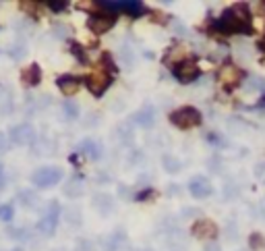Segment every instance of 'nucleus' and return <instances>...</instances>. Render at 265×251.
Instances as JSON below:
<instances>
[{
	"instance_id": "4468645a",
	"label": "nucleus",
	"mask_w": 265,
	"mask_h": 251,
	"mask_svg": "<svg viewBox=\"0 0 265 251\" xmlns=\"http://www.w3.org/2000/svg\"><path fill=\"white\" fill-rule=\"evenodd\" d=\"M56 86H58V90L62 92V94H75V92H79V88H81V77H77V75H60L58 79H56Z\"/></svg>"
},
{
	"instance_id": "7ed1b4c3",
	"label": "nucleus",
	"mask_w": 265,
	"mask_h": 251,
	"mask_svg": "<svg viewBox=\"0 0 265 251\" xmlns=\"http://www.w3.org/2000/svg\"><path fill=\"white\" fill-rule=\"evenodd\" d=\"M102 9L114 13H127L131 17H141L145 13V5L143 3H137V0H102L100 3Z\"/></svg>"
},
{
	"instance_id": "20e7f679",
	"label": "nucleus",
	"mask_w": 265,
	"mask_h": 251,
	"mask_svg": "<svg viewBox=\"0 0 265 251\" xmlns=\"http://www.w3.org/2000/svg\"><path fill=\"white\" fill-rule=\"evenodd\" d=\"M60 181H62V169H58V166H42V169H38L31 175V183L40 189L54 187Z\"/></svg>"
},
{
	"instance_id": "5701e85b",
	"label": "nucleus",
	"mask_w": 265,
	"mask_h": 251,
	"mask_svg": "<svg viewBox=\"0 0 265 251\" xmlns=\"http://www.w3.org/2000/svg\"><path fill=\"white\" fill-rule=\"evenodd\" d=\"M46 7H48V9H52L54 13H62V11L68 7V3H64V0H48Z\"/></svg>"
},
{
	"instance_id": "c756f323",
	"label": "nucleus",
	"mask_w": 265,
	"mask_h": 251,
	"mask_svg": "<svg viewBox=\"0 0 265 251\" xmlns=\"http://www.w3.org/2000/svg\"><path fill=\"white\" fill-rule=\"evenodd\" d=\"M263 104H265V98H263Z\"/></svg>"
},
{
	"instance_id": "bb28decb",
	"label": "nucleus",
	"mask_w": 265,
	"mask_h": 251,
	"mask_svg": "<svg viewBox=\"0 0 265 251\" xmlns=\"http://www.w3.org/2000/svg\"><path fill=\"white\" fill-rule=\"evenodd\" d=\"M0 187H5V166L0 164Z\"/></svg>"
},
{
	"instance_id": "6e6552de",
	"label": "nucleus",
	"mask_w": 265,
	"mask_h": 251,
	"mask_svg": "<svg viewBox=\"0 0 265 251\" xmlns=\"http://www.w3.org/2000/svg\"><path fill=\"white\" fill-rule=\"evenodd\" d=\"M58 214H60L58 202H52V208L46 212V216H44V218L38 222V230L42 232V235H46V237L54 235L56 224H58Z\"/></svg>"
},
{
	"instance_id": "423d86ee",
	"label": "nucleus",
	"mask_w": 265,
	"mask_h": 251,
	"mask_svg": "<svg viewBox=\"0 0 265 251\" xmlns=\"http://www.w3.org/2000/svg\"><path fill=\"white\" fill-rule=\"evenodd\" d=\"M83 81H85V88L90 90L94 96H104V92L112 86L114 77H112V75H108L106 71H100V73H92V75H87Z\"/></svg>"
},
{
	"instance_id": "aec40b11",
	"label": "nucleus",
	"mask_w": 265,
	"mask_h": 251,
	"mask_svg": "<svg viewBox=\"0 0 265 251\" xmlns=\"http://www.w3.org/2000/svg\"><path fill=\"white\" fill-rule=\"evenodd\" d=\"M162 164H164V169H166V171H170V173H176V171L181 169V162L176 160L174 156H164Z\"/></svg>"
},
{
	"instance_id": "a878e982",
	"label": "nucleus",
	"mask_w": 265,
	"mask_h": 251,
	"mask_svg": "<svg viewBox=\"0 0 265 251\" xmlns=\"http://www.w3.org/2000/svg\"><path fill=\"white\" fill-rule=\"evenodd\" d=\"M263 245V237L261 235H251V247L253 249H259Z\"/></svg>"
},
{
	"instance_id": "dca6fc26",
	"label": "nucleus",
	"mask_w": 265,
	"mask_h": 251,
	"mask_svg": "<svg viewBox=\"0 0 265 251\" xmlns=\"http://www.w3.org/2000/svg\"><path fill=\"white\" fill-rule=\"evenodd\" d=\"M68 50H70V54H75V56H77V60H79V62H83V64H87V62H90V56H87V52H85V50L81 48V44H77V42H70Z\"/></svg>"
},
{
	"instance_id": "2eb2a0df",
	"label": "nucleus",
	"mask_w": 265,
	"mask_h": 251,
	"mask_svg": "<svg viewBox=\"0 0 265 251\" xmlns=\"http://www.w3.org/2000/svg\"><path fill=\"white\" fill-rule=\"evenodd\" d=\"M153 119H155L153 108H143L141 112L135 114V123L141 125V127H151L153 125Z\"/></svg>"
},
{
	"instance_id": "c85d7f7f",
	"label": "nucleus",
	"mask_w": 265,
	"mask_h": 251,
	"mask_svg": "<svg viewBox=\"0 0 265 251\" xmlns=\"http://www.w3.org/2000/svg\"><path fill=\"white\" fill-rule=\"evenodd\" d=\"M13 251H23V249H13Z\"/></svg>"
},
{
	"instance_id": "cd10ccee",
	"label": "nucleus",
	"mask_w": 265,
	"mask_h": 251,
	"mask_svg": "<svg viewBox=\"0 0 265 251\" xmlns=\"http://www.w3.org/2000/svg\"><path fill=\"white\" fill-rule=\"evenodd\" d=\"M205 251H220V247H218V245H209Z\"/></svg>"
},
{
	"instance_id": "393cba45",
	"label": "nucleus",
	"mask_w": 265,
	"mask_h": 251,
	"mask_svg": "<svg viewBox=\"0 0 265 251\" xmlns=\"http://www.w3.org/2000/svg\"><path fill=\"white\" fill-rule=\"evenodd\" d=\"M147 197H153V189H143V193H137L135 195L137 202H143V199H147Z\"/></svg>"
},
{
	"instance_id": "6ab92c4d",
	"label": "nucleus",
	"mask_w": 265,
	"mask_h": 251,
	"mask_svg": "<svg viewBox=\"0 0 265 251\" xmlns=\"http://www.w3.org/2000/svg\"><path fill=\"white\" fill-rule=\"evenodd\" d=\"M102 64L108 69V75H114L118 69H116V62L112 60V54H108V52H104L102 54Z\"/></svg>"
},
{
	"instance_id": "412c9836",
	"label": "nucleus",
	"mask_w": 265,
	"mask_h": 251,
	"mask_svg": "<svg viewBox=\"0 0 265 251\" xmlns=\"http://www.w3.org/2000/svg\"><path fill=\"white\" fill-rule=\"evenodd\" d=\"M13 216H15V208L11 204H3V206H0V220L11 222Z\"/></svg>"
},
{
	"instance_id": "f3484780",
	"label": "nucleus",
	"mask_w": 265,
	"mask_h": 251,
	"mask_svg": "<svg viewBox=\"0 0 265 251\" xmlns=\"http://www.w3.org/2000/svg\"><path fill=\"white\" fill-rule=\"evenodd\" d=\"M81 152L90 154L92 160H98V156H100V147H98L94 141H83V143H81Z\"/></svg>"
},
{
	"instance_id": "a211bd4d",
	"label": "nucleus",
	"mask_w": 265,
	"mask_h": 251,
	"mask_svg": "<svg viewBox=\"0 0 265 251\" xmlns=\"http://www.w3.org/2000/svg\"><path fill=\"white\" fill-rule=\"evenodd\" d=\"M81 191H83V185H81L79 181H70L68 185H66V189H64V193H66L68 197H79Z\"/></svg>"
},
{
	"instance_id": "f03ea898",
	"label": "nucleus",
	"mask_w": 265,
	"mask_h": 251,
	"mask_svg": "<svg viewBox=\"0 0 265 251\" xmlns=\"http://www.w3.org/2000/svg\"><path fill=\"white\" fill-rule=\"evenodd\" d=\"M201 121H203L201 112L193 106H183V108H176L174 112H170V123L179 129L197 127V125H201Z\"/></svg>"
},
{
	"instance_id": "1a4fd4ad",
	"label": "nucleus",
	"mask_w": 265,
	"mask_h": 251,
	"mask_svg": "<svg viewBox=\"0 0 265 251\" xmlns=\"http://www.w3.org/2000/svg\"><path fill=\"white\" fill-rule=\"evenodd\" d=\"M9 139L17 145H29L33 139H35V131L31 125L23 123V125H17L9 131Z\"/></svg>"
},
{
	"instance_id": "0eeeda50",
	"label": "nucleus",
	"mask_w": 265,
	"mask_h": 251,
	"mask_svg": "<svg viewBox=\"0 0 265 251\" xmlns=\"http://www.w3.org/2000/svg\"><path fill=\"white\" fill-rule=\"evenodd\" d=\"M116 23V15H106V13H100V15H92L90 19H87V27H90L94 33H98V36H102V33L110 31L112 25Z\"/></svg>"
},
{
	"instance_id": "b1692460",
	"label": "nucleus",
	"mask_w": 265,
	"mask_h": 251,
	"mask_svg": "<svg viewBox=\"0 0 265 251\" xmlns=\"http://www.w3.org/2000/svg\"><path fill=\"white\" fill-rule=\"evenodd\" d=\"M11 147V139L7 133H0V152H7V149Z\"/></svg>"
},
{
	"instance_id": "f257e3e1",
	"label": "nucleus",
	"mask_w": 265,
	"mask_h": 251,
	"mask_svg": "<svg viewBox=\"0 0 265 251\" xmlns=\"http://www.w3.org/2000/svg\"><path fill=\"white\" fill-rule=\"evenodd\" d=\"M214 29L220 33H226V36H230V33H244V36H249V33H253L249 7L234 5L230 9H226L214 21Z\"/></svg>"
},
{
	"instance_id": "39448f33",
	"label": "nucleus",
	"mask_w": 265,
	"mask_h": 251,
	"mask_svg": "<svg viewBox=\"0 0 265 251\" xmlns=\"http://www.w3.org/2000/svg\"><path fill=\"white\" fill-rule=\"evenodd\" d=\"M172 73H174V77L179 79L181 83H191V81H195L201 75L195 58H183L179 64L172 66Z\"/></svg>"
},
{
	"instance_id": "4be33fe9",
	"label": "nucleus",
	"mask_w": 265,
	"mask_h": 251,
	"mask_svg": "<svg viewBox=\"0 0 265 251\" xmlns=\"http://www.w3.org/2000/svg\"><path fill=\"white\" fill-rule=\"evenodd\" d=\"M62 108H64V114L68 116V119H77L79 116V106L75 102H64Z\"/></svg>"
},
{
	"instance_id": "ddd939ff",
	"label": "nucleus",
	"mask_w": 265,
	"mask_h": 251,
	"mask_svg": "<svg viewBox=\"0 0 265 251\" xmlns=\"http://www.w3.org/2000/svg\"><path fill=\"white\" fill-rule=\"evenodd\" d=\"M21 81H23L25 88H35V86H40V81H42V69H40V64H38V62L29 64L27 69L21 73Z\"/></svg>"
},
{
	"instance_id": "f8f14e48",
	"label": "nucleus",
	"mask_w": 265,
	"mask_h": 251,
	"mask_svg": "<svg viewBox=\"0 0 265 251\" xmlns=\"http://www.w3.org/2000/svg\"><path fill=\"white\" fill-rule=\"evenodd\" d=\"M189 191H191L193 197L203 199V197L211 195L214 187H211V183L207 181V177H195V179H191V183H189Z\"/></svg>"
},
{
	"instance_id": "9b49d317",
	"label": "nucleus",
	"mask_w": 265,
	"mask_h": 251,
	"mask_svg": "<svg viewBox=\"0 0 265 251\" xmlns=\"http://www.w3.org/2000/svg\"><path fill=\"white\" fill-rule=\"evenodd\" d=\"M191 232H193V237H197V239L211 241V239L218 237V226L211 220H197L195 224H193Z\"/></svg>"
},
{
	"instance_id": "9d476101",
	"label": "nucleus",
	"mask_w": 265,
	"mask_h": 251,
	"mask_svg": "<svg viewBox=\"0 0 265 251\" xmlns=\"http://www.w3.org/2000/svg\"><path fill=\"white\" fill-rule=\"evenodd\" d=\"M220 81H222V86L226 90H232L242 81V73H240L238 66H234L232 62H226L222 66V71H220Z\"/></svg>"
}]
</instances>
